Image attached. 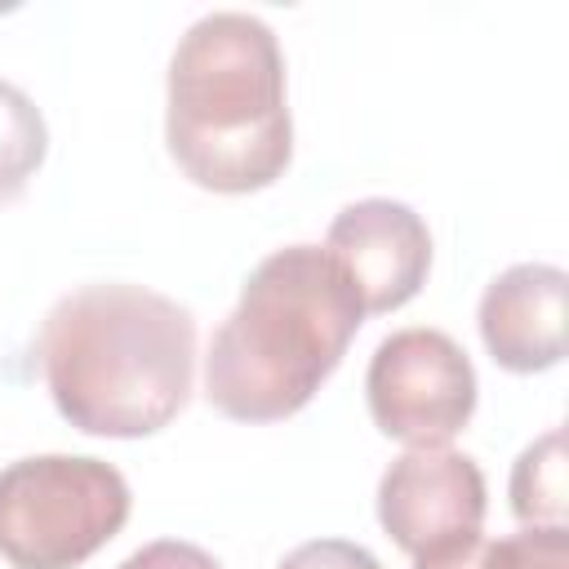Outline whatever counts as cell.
Here are the masks:
<instances>
[{
  "label": "cell",
  "mask_w": 569,
  "mask_h": 569,
  "mask_svg": "<svg viewBox=\"0 0 569 569\" xmlns=\"http://www.w3.org/2000/svg\"><path fill=\"white\" fill-rule=\"evenodd\" d=\"M36 356L76 431L138 440L169 427L191 400L196 320L147 284L93 280L44 311Z\"/></svg>",
  "instance_id": "1"
},
{
  "label": "cell",
  "mask_w": 569,
  "mask_h": 569,
  "mask_svg": "<svg viewBox=\"0 0 569 569\" xmlns=\"http://www.w3.org/2000/svg\"><path fill=\"white\" fill-rule=\"evenodd\" d=\"M365 302L325 244L267 253L209 338L204 396L236 422H280L342 365Z\"/></svg>",
  "instance_id": "2"
},
{
  "label": "cell",
  "mask_w": 569,
  "mask_h": 569,
  "mask_svg": "<svg viewBox=\"0 0 569 569\" xmlns=\"http://www.w3.org/2000/svg\"><path fill=\"white\" fill-rule=\"evenodd\" d=\"M164 142L204 191L244 196L284 178L293 120L276 31L240 9L196 18L169 58Z\"/></svg>",
  "instance_id": "3"
},
{
  "label": "cell",
  "mask_w": 569,
  "mask_h": 569,
  "mask_svg": "<svg viewBox=\"0 0 569 569\" xmlns=\"http://www.w3.org/2000/svg\"><path fill=\"white\" fill-rule=\"evenodd\" d=\"M129 480L89 453H36L0 471V556L13 569H76L129 520Z\"/></svg>",
  "instance_id": "4"
},
{
  "label": "cell",
  "mask_w": 569,
  "mask_h": 569,
  "mask_svg": "<svg viewBox=\"0 0 569 569\" xmlns=\"http://www.w3.org/2000/svg\"><path fill=\"white\" fill-rule=\"evenodd\" d=\"M365 400L382 436L409 449L449 445L476 413V369L445 329H396L369 360Z\"/></svg>",
  "instance_id": "5"
},
{
  "label": "cell",
  "mask_w": 569,
  "mask_h": 569,
  "mask_svg": "<svg viewBox=\"0 0 569 569\" xmlns=\"http://www.w3.org/2000/svg\"><path fill=\"white\" fill-rule=\"evenodd\" d=\"M378 525L413 560L480 533L485 476L476 458L449 445L405 449L378 480Z\"/></svg>",
  "instance_id": "6"
},
{
  "label": "cell",
  "mask_w": 569,
  "mask_h": 569,
  "mask_svg": "<svg viewBox=\"0 0 569 569\" xmlns=\"http://www.w3.org/2000/svg\"><path fill=\"white\" fill-rule=\"evenodd\" d=\"M325 249L351 276L365 316H387L405 307L409 298H418L431 271L427 222L405 200L387 196H369L338 209V218L325 231Z\"/></svg>",
  "instance_id": "7"
},
{
  "label": "cell",
  "mask_w": 569,
  "mask_h": 569,
  "mask_svg": "<svg viewBox=\"0 0 569 569\" xmlns=\"http://www.w3.org/2000/svg\"><path fill=\"white\" fill-rule=\"evenodd\" d=\"M565 289L569 276L551 262H516L480 293V338L511 373H542L565 360Z\"/></svg>",
  "instance_id": "8"
},
{
  "label": "cell",
  "mask_w": 569,
  "mask_h": 569,
  "mask_svg": "<svg viewBox=\"0 0 569 569\" xmlns=\"http://www.w3.org/2000/svg\"><path fill=\"white\" fill-rule=\"evenodd\" d=\"M413 569H569L565 525H529L511 538L471 533L445 551L418 556Z\"/></svg>",
  "instance_id": "9"
},
{
  "label": "cell",
  "mask_w": 569,
  "mask_h": 569,
  "mask_svg": "<svg viewBox=\"0 0 569 569\" xmlns=\"http://www.w3.org/2000/svg\"><path fill=\"white\" fill-rule=\"evenodd\" d=\"M511 511L529 525H565V431L551 427L511 467Z\"/></svg>",
  "instance_id": "10"
},
{
  "label": "cell",
  "mask_w": 569,
  "mask_h": 569,
  "mask_svg": "<svg viewBox=\"0 0 569 569\" xmlns=\"http://www.w3.org/2000/svg\"><path fill=\"white\" fill-rule=\"evenodd\" d=\"M49 129L40 107L9 80H0V204L18 200L44 164Z\"/></svg>",
  "instance_id": "11"
},
{
  "label": "cell",
  "mask_w": 569,
  "mask_h": 569,
  "mask_svg": "<svg viewBox=\"0 0 569 569\" xmlns=\"http://www.w3.org/2000/svg\"><path fill=\"white\" fill-rule=\"evenodd\" d=\"M276 569H382L378 556L347 538H311L293 547Z\"/></svg>",
  "instance_id": "12"
},
{
  "label": "cell",
  "mask_w": 569,
  "mask_h": 569,
  "mask_svg": "<svg viewBox=\"0 0 569 569\" xmlns=\"http://www.w3.org/2000/svg\"><path fill=\"white\" fill-rule=\"evenodd\" d=\"M116 569H222L204 547L182 542V538H156L147 547H138L133 556H124Z\"/></svg>",
  "instance_id": "13"
}]
</instances>
